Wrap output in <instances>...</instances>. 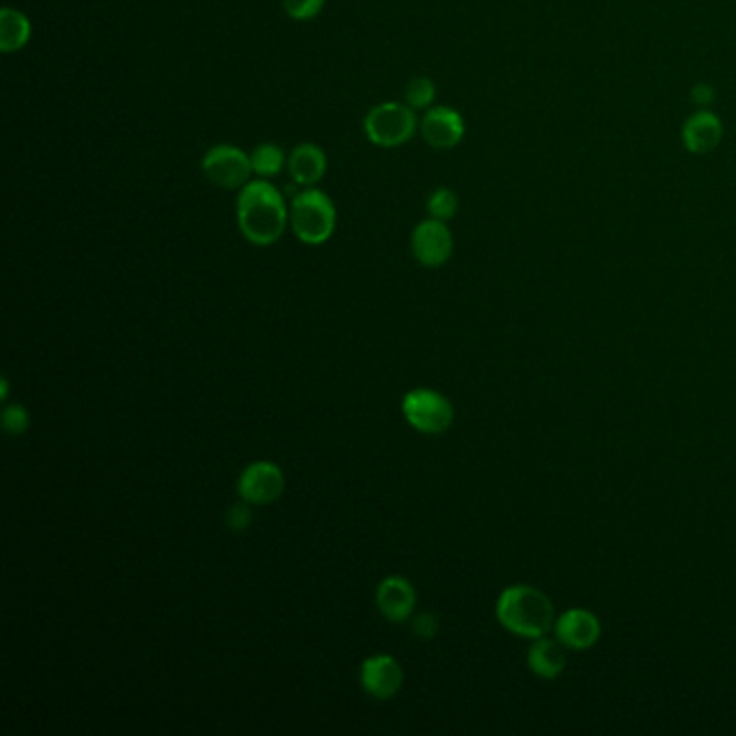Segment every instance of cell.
Listing matches in <instances>:
<instances>
[{"mask_svg": "<svg viewBox=\"0 0 736 736\" xmlns=\"http://www.w3.org/2000/svg\"><path fill=\"white\" fill-rule=\"evenodd\" d=\"M236 221L250 245H275L290 227V205L270 180L257 178L238 191Z\"/></svg>", "mask_w": 736, "mask_h": 736, "instance_id": "obj_1", "label": "cell"}, {"mask_svg": "<svg viewBox=\"0 0 736 736\" xmlns=\"http://www.w3.org/2000/svg\"><path fill=\"white\" fill-rule=\"evenodd\" d=\"M499 625L523 639L544 638L555 627V607L551 598L532 586H512L503 589L494 607Z\"/></svg>", "mask_w": 736, "mask_h": 736, "instance_id": "obj_2", "label": "cell"}, {"mask_svg": "<svg viewBox=\"0 0 736 736\" xmlns=\"http://www.w3.org/2000/svg\"><path fill=\"white\" fill-rule=\"evenodd\" d=\"M338 227V210L324 191L311 186L296 193L290 203V230L302 245L320 246L331 241Z\"/></svg>", "mask_w": 736, "mask_h": 736, "instance_id": "obj_3", "label": "cell"}, {"mask_svg": "<svg viewBox=\"0 0 736 736\" xmlns=\"http://www.w3.org/2000/svg\"><path fill=\"white\" fill-rule=\"evenodd\" d=\"M415 113L417 110H413L406 102H383L372 106L363 119L367 141L383 149L406 146L419 128Z\"/></svg>", "mask_w": 736, "mask_h": 736, "instance_id": "obj_4", "label": "cell"}, {"mask_svg": "<svg viewBox=\"0 0 736 736\" xmlns=\"http://www.w3.org/2000/svg\"><path fill=\"white\" fill-rule=\"evenodd\" d=\"M201 171L216 189L223 191H241L250 182V175H255L250 153L230 143L207 149L201 158Z\"/></svg>", "mask_w": 736, "mask_h": 736, "instance_id": "obj_5", "label": "cell"}, {"mask_svg": "<svg viewBox=\"0 0 736 736\" xmlns=\"http://www.w3.org/2000/svg\"><path fill=\"white\" fill-rule=\"evenodd\" d=\"M402 413L406 422L424 435H441L454 422V406L439 392L413 390L404 395Z\"/></svg>", "mask_w": 736, "mask_h": 736, "instance_id": "obj_6", "label": "cell"}, {"mask_svg": "<svg viewBox=\"0 0 736 736\" xmlns=\"http://www.w3.org/2000/svg\"><path fill=\"white\" fill-rule=\"evenodd\" d=\"M410 248L415 259L426 268H439L449 262L454 253V236L445 221L426 218L422 221L410 236Z\"/></svg>", "mask_w": 736, "mask_h": 736, "instance_id": "obj_7", "label": "cell"}, {"mask_svg": "<svg viewBox=\"0 0 736 736\" xmlns=\"http://www.w3.org/2000/svg\"><path fill=\"white\" fill-rule=\"evenodd\" d=\"M286 489L284 471L266 460L248 465L238 478V494L246 503L266 505L277 501Z\"/></svg>", "mask_w": 736, "mask_h": 736, "instance_id": "obj_8", "label": "cell"}, {"mask_svg": "<svg viewBox=\"0 0 736 736\" xmlns=\"http://www.w3.org/2000/svg\"><path fill=\"white\" fill-rule=\"evenodd\" d=\"M600 620L588 609H568L555 618L553 633L568 650H589L600 639Z\"/></svg>", "mask_w": 736, "mask_h": 736, "instance_id": "obj_9", "label": "cell"}, {"mask_svg": "<svg viewBox=\"0 0 736 736\" xmlns=\"http://www.w3.org/2000/svg\"><path fill=\"white\" fill-rule=\"evenodd\" d=\"M419 132L430 148H456L465 137V119L449 106H433L419 121Z\"/></svg>", "mask_w": 736, "mask_h": 736, "instance_id": "obj_10", "label": "cell"}, {"mask_svg": "<svg viewBox=\"0 0 736 736\" xmlns=\"http://www.w3.org/2000/svg\"><path fill=\"white\" fill-rule=\"evenodd\" d=\"M404 683V672L399 663L390 657H370L361 665V685L363 689L376 697V700H392L393 695L402 689Z\"/></svg>", "mask_w": 736, "mask_h": 736, "instance_id": "obj_11", "label": "cell"}, {"mask_svg": "<svg viewBox=\"0 0 736 736\" xmlns=\"http://www.w3.org/2000/svg\"><path fill=\"white\" fill-rule=\"evenodd\" d=\"M417 605V594L404 577H387L376 589V607L390 622H406Z\"/></svg>", "mask_w": 736, "mask_h": 736, "instance_id": "obj_12", "label": "cell"}, {"mask_svg": "<svg viewBox=\"0 0 736 736\" xmlns=\"http://www.w3.org/2000/svg\"><path fill=\"white\" fill-rule=\"evenodd\" d=\"M327 169H329V158L324 149L311 141L298 143L288 156V173L302 189L320 184L327 175Z\"/></svg>", "mask_w": 736, "mask_h": 736, "instance_id": "obj_13", "label": "cell"}, {"mask_svg": "<svg viewBox=\"0 0 736 736\" xmlns=\"http://www.w3.org/2000/svg\"><path fill=\"white\" fill-rule=\"evenodd\" d=\"M527 665L538 679H544V681L557 679L566 668L564 643L559 639H548L546 636L534 639L527 652Z\"/></svg>", "mask_w": 736, "mask_h": 736, "instance_id": "obj_14", "label": "cell"}, {"mask_svg": "<svg viewBox=\"0 0 736 736\" xmlns=\"http://www.w3.org/2000/svg\"><path fill=\"white\" fill-rule=\"evenodd\" d=\"M722 135H724V130H722L719 117L708 113V110L695 113L683 128V141H685L689 151H693V153L713 151L719 146Z\"/></svg>", "mask_w": 736, "mask_h": 736, "instance_id": "obj_15", "label": "cell"}, {"mask_svg": "<svg viewBox=\"0 0 736 736\" xmlns=\"http://www.w3.org/2000/svg\"><path fill=\"white\" fill-rule=\"evenodd\" d=\"M31 33H33V26L26 13L13 7L0 9V50L4 54L24 49L31 42Z\"/></svg>", "mask_w": 736, "mask_h": 736, "instance_id": "obj_16", "label": "cell"}, {"mask_svg": "<svg viewBox=\"0 0 736 736\" xmlns=\"http://www.w3.org/2000/svg\"><path fill=\"white\" fill-rule=\"evenodd\" d=\"M250 164H253V173L259 180H273L284 169H288V156L275 143H259L250 151Z\"/></svg>", "mask_w": 736, "mask_h": 736, "instance_id": "obj_17", "label": "cell"}, {"mask_svg": "<svg viewBox=\"0 0 736 736\" xmlns=\"http://www.w3.org/2000/svg\"><path fill=\"white\" fill-rule=\"evenodd\" d=\"M437 98V85L428 78V76H415L408 81L406 89H404V102L413 108V110H428L433 108Z\"/></svg>", "mask_w": 736, "mask_h": 736, "instance_id": "obj_18", "label": "cell"}, {"mask_svg": "<svg viewBox=\"0 0 736 736\" xmlns=\"http://www.w3.org/2000/svg\"><path fill=\"white\" fill-rule=\"evenodd\" d=\"M426 207H428L430 218H437V221H445L447 223L458 212V196H456L454 191L441 186V189H437L433 195L428 196Z\"/></svg>", "mask_w": 736, "mask_h": 736, "instance_id": "obj_19", "label": "cell"}, {"mask_svg": "<svg viewBox=\"0 0 736 736\" xmlns=\"http://www.w3.org/2000/svg\"><path fill=\"white\" fill-rule=\"evenodd\" d=\"M29 424H31V417H29V410L20 404H9L4 406L2 410V430L9 435V437H20L29 430Z\"/></svg>", "mask_w": 736, "mask_h": 736, "instance_id": "obj_20", "label": "cell"}, {"mask_svg": "<svg viewBox=\"0 0 736 736\" xmlns=\"http://www.w3.org/2000/svg\"><path fill=\"white\" fill-rule=\"evenodd\" d=\"M286 13L296 22H309L320 15L324 9V0H281Z\"/></svg>", "mask_w": 736, "mask_h": 736, "instance_id": "obj_21", "label": "cell"}, {"mask_svg": "<svg viewBox=\"0 0 736 736\" xmlns=\"http://www.w3.org/2000/svg\"><path fill=\"white\" fill-rule=\"evenodd\" d=\"M413 631L419 638H435L439 631V618L435 614H419L413 620Z\"/></svg>", "mask_w": 736, "mask_h": 736, "instance_id": "obj_22", "label": "cell"}, {"mask_svg": "<svg viewBox=\"0 0 736 736\" xmlns=\"http://www.w3.org/2000/svg\"><path fill=\"white\" fill-rule=\"evenodd\" d=\"M227 525L234 530V532H245L246 527L250 525V510L238 503L232 508V512L227 514Z\"/></svg>", "mask_w": 736, "mask_h": 736, "instance_id": "obj_23", "label": "cell"}, {"mask_svg": "<svg viewBox=\"0 0 736 736\" xmlns=\"http://www.w3.org/2000/svg\"><path fill=\"white\" fill-rule=\"evenodd\" d=\"M691 98H693L695 104H700V106H706V104H711L713 98H715V92H713L708 85H695V87H693V94H691Z\"/></svg>", "mask_w": 736, "mask_h": 736, "instance_id": "obj_24", "label": "cell"}, {"mask_svg": "<svg viewBox=\"0 0 736 736\" xmlns=\"http://www.w3.org/2000/svg\"><path fill=\"white\" fill-rule=\"evenodd\" d=\"M7 395H9V385H7V378H2V385H0V399L7 402Z\"/></svg>", "mask_w": 736, "mask_h": 736, "instance_id": "obj_25", "label": "cell"}]
</instances>
